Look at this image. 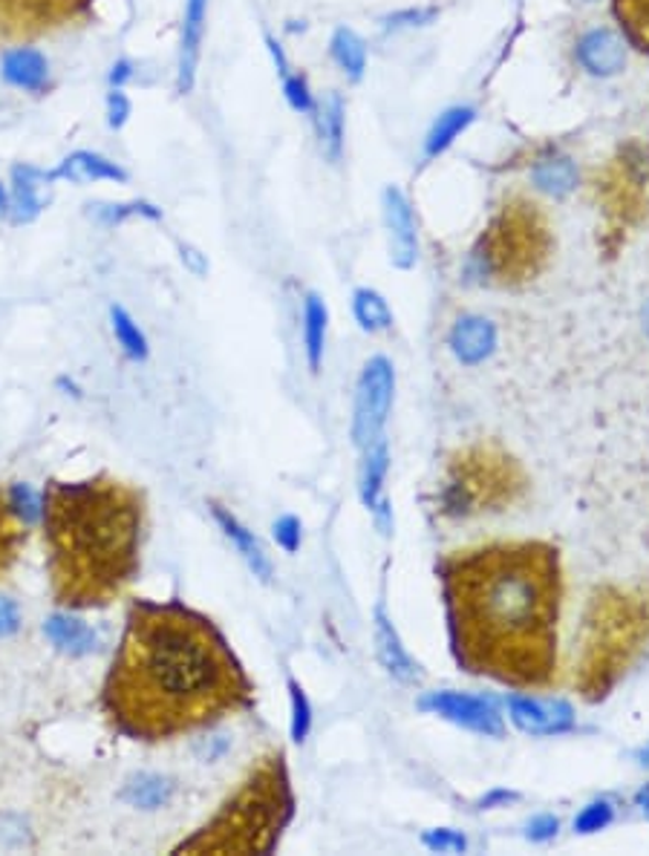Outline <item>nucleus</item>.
Returning <instances> with one entry per match:
<instances>
[{"instance_id": "31", "label": "nucleus", "mask_w": 649, "mask_h": 856, "mask_svg": "<svg viewBox=\"0 0 649 856\" xmlns=\"http://www.w3.org/2000/svg\"><path fill=\"white\" fill-rule=\"evenodd\" d=\"M612 12L626 41L649 55V0H612Z\"/></svg>"}, {"instance_id": "32", "label": "nucleus", "mask_w": 649, "mask_h": 856, "mask_svg": "<svg viewBox=\"0 0 649 856\" xmlns=\"http://www.w3.org/2000/svg\"><path fill=\"white\" fill-rule=\"evenodd\" d=\"M90 209V216L99 219L101 225H108V228H116L122 225L124 219H131V216H147V219H163V211L150 205L145 200H133V202H90L87 205Z\"/></svg>"}, {"instance_id": "15", "label": "nucleus", "mask_w": 649, "mask_h": 856, "mask_svg": "<svg viewBox=\"0 0 649 856\" xmlns=\"http://www.w3.org/2000/svg\"><path fill=\"white\" fill-rule=\"evenodd\" d=\"M44 185H53L49 179V170L35 168V165L24 162L15 165L12 173H9V219L15 225H30L35 223L44 209H47V200H44Z\"/></svg>"}, {"instance_id": "11", "label": "nucleus", "mask_w": 649, "mask_h": 856, "mask_svg": "<svg viewBox=\"0 0 649 856\" xmlns=\"http://www.w3.org/2000/svg\"><path fill=\"white\" fill-rule=\"evenodd\" d=\"M508 718L526 735H563L574 730L572 703L563 698L508 695Z\"/></svg>"}, {"instance_id": "43", "label": "nucleus", "mask_w": 649, "mask_h": 856, "mask_svg": "<svg viewBox=\"0 0 649 856\" xmlns=\"http://www.w3.org/2000/svg\"><path fill=\"white\" fill-rule=\"evenodd\" d=\"M511 802H519V793H514V790H491V793L482 796L477 804H480V810H496Z\"/></svg>"}, {"instance_id": "36", "label": "nucleus", "mask_w": 649, "mask_h": 856, "mask_svg": "<svg viewBox=\"0 0 649 856\" xmlns=\"http://www.w3.org/2000/svg\"><path fill=\"white\" fill-rule=\"evenodd\" d=\"M289 703H292V741L301 744L312 730V703L294 678H289Z\"/></svg>"}, {"instance_id": "33", "label": "nucleus", "mask_w": 649, "mask_h": 856, "mask_svg": "<svg viewBox=\"0 0 649 856\" xmlns=\"http://www.w3.org/2000/svg\"><path fill=\"white\" fill-rule=\"evenodd\" d=\"M110 320H113V335H116L119 347L131 361H145L147 358V338L139 329V324L133 320V315L124 306H110Z\"/></svg>"}, {"instance_id": "28", "label": "nucleus", "mask_w": 649, "mask_h": 856, "mask_svg": "<svg viewBox=\"0 0 649 856\" xmlns=\"http://www.w3.org/2000/svg\"><path fill=\"white\" fill-rule=\"evenodd\" d=\"M473 122V110L471 108H450L445 110L436 122H433L430 133H427L425 139V156L427 159H436L439 154H445L454 142L462 136Z\"/></svg>"}, {"instance_id": "23", "label": "nucleus", "mask_w": 649, "mask_h": 856, "mask_svg": "<svg viewBox=\"0 0 649 856\" xmlns=\"http://www.w3.org/2000/svg\"><path fill=\"white\" fill-rule=\"evenodd\" d=\"M531 182L537 191L549 193L555 200H563L578 188V168L569 156H546L531 168Z\"/></svg>"}, {"instance_id": "41", "label": "nucleus", "mask_w": 649, "mask_h": 856, "mask_svg": "<svg viewBox=\"0 0 649 856\" xmlns=\"http://www.w3.org/2000/svg\"><path fill=\"white\" fill-rule=\"evenodd\" d=\"M21 629V611H18L15 600L0 597V638H9Z\"/></svg>"}, {"instance_id": "2", "label": "nucleus", "mask_w": 649, "mask_h": 856, "mask_svg": "<svg viewBox=\"0 0 649 856\" xmlns=\"http://www.w3.org/2000/svg\"><path fill=\"white\" fill-rule=\"evenodd\" d=\"M251 680L209 618L168 602L133 606L104 684L122 733L170 741L246 710Z\"/></svg>"}, {"instance_id": "34", "label": "nucleus", "mask_w": 649, "mask_h": 856, "mask_svg": "<svg viewBox=\"0 0 649 856\" xmlns=\"http://www.w3.org/2000/svg\"><path fill=\"white\" fill-rule=\"evenodd\" d=\"M283 95H287L289 108H292L294 113L315 116L317 99L315 93H312L310 78L303 76V72H289V76H283Z\"/></svg>"}, {"instance_id": "10", "label": "nucleus", "mask_w": 649, "mask_h": 856, "mask_svg": "<svg viewBox=\"0 0 649 856\" xmlns=\"http://www.w3.org/2000/svg\"><path fill=\"white\" fill-rule=\"evenodd\" d=\"M96 0H0V21L12 32H44L76 21Z\"/></svg>"}, {"instance_id": "6", "label": "nucleus", "mask_w": 649, "mask_h": 856, "mask_svg": "<svg viewBox=\"0 0 649 856\" xmlns=\"http://www.w3.org/2000/svg\"><path fill=\"white\" fill-rule=\"evenodd\" d=\"M649 629V615L618 592L595 595L586 611L578 687L586 701H601L618 684Z\"/></svg>"}, {"instance_id": "17", "label": "nucleus", "mask_w": 649, "mask_h": 856, "mask_svg": "<svg viewBox=\"0 0 649 856\" xmlns=\"http://www.w3.org/2000/svg\"><path fill=\"white\" fill-rule=\"evenodd\" d=\"M448 347L462 367H480L496 352V326L482 315H462L450 326Z\"/></svg>"}, {"instance_id": "18", "label": "nucleus", "mask_w": 649, "mask_h": 856, "mask_svg": "<svg viewBox=\"0 0 649 856\" xmlns=\"http://www.w3.org/2000/svg\"><path fill=\"white\" fill-rule=\"evenodd\" d=\"M53 182H72V185H87V182H127V170L108 156L96 150H72L64 156L61 162L49 170Z\"/></svg>"}, {"instance_id": "42", "label": "nucleus", "mask_w": 649, "mask_h": 856, "mask_svg": "<svg viewBox=\"0 0 649 856\" xmlns=\"http://www.w3.org/2000/svg\"><path fill=\"white\" fill-rule=\"evenodd\" d=\"M133 72H136V70H133L131 58H119V61L113 64V67H110V72H108L110 90H124V85L131 81Z\"/></svg>"}, {"instance_id": "49", "label": "nucleus", "mask_w": 649, "mask_h": 856, "mask_svg": "<svg viewBox=\"0 0 649 856\" xmlns=\"http://www.w3.org/2000/svg\"><path fill=\"white\" fill-rule=\"evenodd\" d=\"M644 333L649 335V303H647V306H644Z\"/></svg>"}, {"instance_id": "38", "label": "nucleus", "mask_w": 649, "mask_h": 856, "mask_svg": "<svg viewBox=\"0 0 649 856\" xmlns=\"http://www.w3.org/2000/svg\"><path fill=\"white\" fill-rule=\"evenodd\" d=\"M104 116H108L110 131H122L133 116L131 95L124 93V90H110L108 99H104Z\"/></svg>"}, {"instance_id": "27", "label": "nucleus", "mask_w": 649, "mask_h": 856, "mask_svg": "<svg viewBox=\"0 0 649 856\" xmlns=\"http://www.w3.org/2000/svg\"><path fill=\"white\" fill-rule=\"evenodd\" d=\"M329 55H333V61L338 64V70L344 76H349L353 81L363 76L367 70V44L358 35L356 30H349V26H338L333 32V38H329Z\"/></svg>"}, {"instance_id": "16", "label": "nucleus", "mask_w": 649, "mask_h": 856, "mask_svg": "<svg viewBox=\"0 0 649 856\" xmlns=\"http://www.w3.org/2000/svg\"><path fill=\"white\" fill-rule=\"evenodd\" d=\"M578 61L589 76L612 78L626 67V41L615 30H589L578 41Z\"/></svg>"}, {"instance_id": "25", "label": "nucleus", "mask_w": 649, "mask_h": 856, "mask_svg": "<svg viewBox=\"0 0 649 856\" xmlns=\"http://www.w3.org/2000/svg\"><path fill=\"white\" fill-rule=\"evenodd\" d=\"M326 324H329L326 303L315 292H310L303 301V349H306V361H310L312 372L321 370V361H324Z\"/></svg>"}, {"instance_id": "37", "label": "nucleus", "mask_w": 649, "mask_h": 856, "mask_svg": "<svg viewBox=\"0 0 649 856\" xmlns=\"http://www.w3.org/2000/svg\"><path fill=\"white\" fill-rule=\"evenodd\" d=\"M425 842V848L433 851V854H465L468 851V840H465V833L457 831V827H433L422 836Z\"/></svg>"}, {"instance_id": "14", "label": "nucleus", "mask_w": 649, "mask_h": 856, "mask_svg": "<svg viewBox=\"0 0 649 856\" xmlns=\"http://www.w3.org/2000/svg\"><path fill=\"white\" fill-rule=\"evenodd\" d=\"M0 78L18 93L41 95L53 85V64L35 47H9L0 55Z\"/></svg>"}, {"instance_id": "8", "label": "nucleus", "mask_w": 649, "mask_h": 856, "mask_svg": "<svg viewBox=\"0 0 649 856\" xmlns=\"http://www.w3.org/2000/svg\"><path fill=\"white\" fill-rule=\"evenodd\" d=\"M395 370L384 356H376L363 363L356 386V413H353V439L363 450L384 436L387 418L393 409Z\"/></svg>"}, {"instance_id": "24", "label": "nucleus", "mask_w": 649, "mask_h": 856, "mask_svg": "<svg viewBox=\"0 0 649 856\" xmlns=\"http://www.w3.org/2000/svg\"><path fill=\"white\" fill-rule=\"evenodd\" d=\"M24 540L26 531L15 505H12V496L7 491H0V579H7L9 571L15 568Z\"/></svg>"}, {"instance_id": "40", "label": "nucleus", "mask_w": 649, "mask_h": 856, "mask_svg": "<svg viewBox=\"0 0 649 856\" xmlns=\"http://www.w3.org/2000/svg\"><path fill=\"white\" fill-rule=\"evenodd\" d=\"M557 831H560V819L551 816V813H540V816H534L526 825V840L542 845V842L555 840Z\"/></svg>"}, {"instance_id": "5", "label": "nucleus", "mask_w": 649, "mask_h": 856, "mask_svg": "<svg viewBox=\"0 0 649 856\" xmlns=\"http://www.w3.org/2000/svg\"><path fill=\"white\" fill-rule=\"evenodd\" d=\"M555 251L549 214L523 193L505 196L465 260L468 285L517 289L542 274Z\"/></svg>"}, {"instance_id": "44", "label": "nucleus", "mask_w": 649, "mask_h": 856, "mask_svg": "<svg viewBox=\"0 0 649 856\" xmlns=\"http://www.w3.org/2000/svg\"><path fill=\"white\" fill-rule=\"evenodd\" d=\"M266 47H269L271 58H275V67H278L280 78L289 76V72H292V67H289V58H287V53H283V47H280L278 41L271 38V35H266Z\"/></svg>"}, {"instance_id": "20", "label": "nucleus", "mask_w": 649, "mask_h": 856, "mask_svg": "<svg viewBox=\"0 0 649 856\" xmlns=\"http://www.w3.org/2000/svg\"><path fill=\"white\" fill-rule=\"evenodd\" d=\"M376 655H379L387 675L399 680V684H416V680L422 678L418 664L410 657L407 649H404L402 638H399V632H395L393 620L387 618L384 606L376 609Z\"/></svg>"}, {"instance_id": "22", "label": "nucleus", "mask_w": 649, "mask_h": 856, "mask_svg": "<svg viewBox=\"0 0 649 856\" xmlns=\"http://www.w3.org/2000/svg\"><path fill=\"white\" fill-rule=\"evenodd\" d=\"M344 99L338 93H326L324 101H317L315 110V124H317V139L329 162H338L340 154H344Z\"/></svg>"}, {"instance_id": "35", "label": "nucleus", "mask_w": 649, "mask_h": 856, "mask_svg": "<svg viewBox=\"0 0 649 856\" xmlns=\"http://www.w3.org/2000/svg\"><path fill=\"white\" fill-rule=\"evenodd\" d=\"M612 819H615V808H612L609 799H595L574 816V833H583V836L601 833L612 825Z\"/></svg>"}, {"instance_id": "26", "label": "nucleus", "mask_w": 649, "mask_h": 856, "mask_svg": "<svg viewBox=\"0 0 649 856\" xmlns=\"http://www.w3.org/2000/svg\"><path fill=\"white\" fill-rule=\"evenodd\" d=\"M44 632H47V638L55 646L61 649V652H70V655H87V652L96 649L93 629L85 620L72 618V615H53L44 623Z\"/></svg>"}, {"instance_id": "46", "label": "nucleus", "mask_w": 649, "mask_h": 856, "mask_svg": "<svg viewBox=\"0 0 649 856\" xmlns=\"http://www.w3.org/2000/svg\"><path fill=\"white\" fill-rule=\"evenodd\" d=\"M635 802H638V808H641V813L647 816V822H649V785L641 787V790L635 793Z\"/></svg>"}, {"instance_id": "45", "label": "nucleus", "mask_w": 649, "mask_h": 856, "mask_svg": "<svg viewBox=\"0 0 649 856\" xmlns=\"http://www.w3.org/2000/svg\"><path fill=\"white\" fill-rule=\"evenodd\" d=\"M179 251H182V262H188V266H191V271H197V274H205V269H209V266H205V257H202L197 248L182 246Z\"/></svg>"}, {"instance_id": "30", "label": "nucleus", "mask_w": 649, "mask_h": 856, "mask_svg": "<svg viewBox=\"0 0 649 856\" xmlns=\"http://www.w3.org/2000/svg\"><path fill=\"white\" fill-rule=\"evenodd\" d=\"M170 796H174V781L165 779V776H150V773H142V776L131 779L122 790L124 802L142 810L163 808L170 802Z\"/></svg>"}, {"instance_id": "7", "label": "nucleus", "mask_w": 649, "mask_h": 856, "mask_svg": "<svg viewBox=\"0 0 649 856\" xmlns=\"http://www.w3.org/2000/svg\"><path fill=\"white\" fill-rule=\"evenodd\" d=\"M526 487L519 464L503 450L477 448L459 450L448 462V471L436 491V510L445 519H471L491 510H503Z\"/></svg>"}, {"instance_id": "13", "label": "nucleus", "mask_w": 649, "mask_h": 856, "mask_svg": "<svg viewBox=\"0 0 649 856\" xmlns=\"http://www.w3.org/2000/svg\"><path fill=\"white\" fill-rule=\"evenodd\" d=\"M209 30V0H186L182 12V35H179V61H177V93L188 95L197 85L200 70L202 41Z\"/></svg>"}, {"instance_id": "29", "label": "nucleus", "mask_w": 649, "mask_h": 856, "mask_svg": "<svg viewBox=\"0 0 649 856\" xmlns=\"http://www.w3.org/2000/svg\"><path fill=\"white\" fill-rule=\"evenodd\" d=\"M353 315H356L363 333L370 335L387 333L393 326V312L387 306L384 294H379L376 289H356L353 292Z\"/></svg>"}, {"instance_id": "47", "label": "nucleus", "mask_w": 649, "mask_h": 856, "mask_svg": "<svg viewBox=\"0 0 649 856\" xmlns=\"http://www.w3.org/2000/svg\"><path fill=\"white\" fill-rule=\"evenodd\" d=\"M9 211V188L7 182H0V214H7Z\"/></svg>"}, {"instance_id": "9", "label": "nucleus", "mask_w": 649, "mask_h": 856, "mask_svg": "<svg viewBox=\"0 0 649 856\" xmlns=\"http://www.w3.org/2000/svg\"><path fill=\"white\" fill-rule=\"evenodd\" d=\"M418 710L445 718L450 724L485 735V739H503L505 733V721L500 710L480 695L457 692V689L427 692L418 698Z\"/></svg>"}, {"instance_id": "12", "label": "nucleus", "mask_w": 649, "mask_h": 856, "mask_svg": "<svg viewBox=\"0 0 649 856\" xmlns=\"http://www.w3.org/2000/svg\"><path fill=\"white\" fill-rule=\"evenodd\" d=\"M381 209H384V228L390 239V260L395 269H413L418 260V234L410 200L399 188L390 185L381 196Z\"/></svg>"}, {"instance_id": "48", "label": "nucleus", "mask_w": 649, "mask_h": 856, "mask_svg": "<svg viewBox=\"0 0 649 856\" xmlns=\"http://www.w3.org/2000/svg\"><path fill=\"white\" fill-rule=\"evenodd\" d=\"M638 762H641L644 767H649V744L644 750H638Z\"/></svg>"}, {"instance_id": "19", "label": "nucleus", "mask_w": 649, "mask_h": 856, "mask_svg": "<svg viewBox=\"0 0 649 856\" xmlns=\"http://www.w3.org/2000/svg\"><path fill=\"white\" fill-rule=\"evenodd\" d=\"M363 462H361V502L367 505V510H372L376 517H379L381 528L390 525V505L384 499V478H387V468H390V450H387V439L381 436L379 441H372L367 448L361 450Z\"/></svg>"}, {"instance_id": "21", "label": "nucleus", "mask_w": 649, "mask_h": 856, "mask_svg": "<svg viewBox=\"0 0 649 856\" xmlns=\"http://www.w3.org/2000/svg\"><path fill=\"white\" fill-rule=\"evenodd\" d=\"M211 514H214L216 525H220V531L225 533V540L237 548V554L246 560L248 568L255 571V577H260L264 583H269L271 560H269V554H266V548L260 545V540L255 537V531H248L246 525L234 517L232 510H225L223 505H216V502H211Z\"/></svg>"}, {"instance_id": "4", "label": "nucleus", "mask_w": 649, "mask_h": 856, "mask_svg": "<svg viewBox=\"0 0 649 856\" xmlns=\"http://www.w3.org/2000/svg\"><path fill=\"white\" fill-rule=\"evenodd\" d=\"M292 816L283 753L257 758L240 787L177 854H269Z\"/></svg>"}, {"instance_id": "1", "label": "nucleus", "mask_w": 649, "mask_h": 856, "mask_svg": "<svg viewBox=\"0 0 649 856\" xmlns=\"http://www.w3.org/2000/svg\"><path fill=\"white\" fill-rule=\"evenodd\" d=\"M450 655L459 669L514 689L557 675L560 551L542 540L488 542L439 563Z\"/></svg>"}, {"instance_id": "39", "label": "nucleus", "mask_w": 649, "mask_h": 856, "mask_svg": "<svg viewBox=\"0 0 649 856\" xmlns=\"http://www.w3.org/2000/svg\"><path fill=\"white\" fill-rule=\"evenodd\" d=\"M271 531H275V542H278L287 554H294L298 548H301V537H303V528H301V519L292 517V514H287V517H280L278 522L271 525Z\"/></svg>"}, {"instance_id": "3", "label": "nucleus", "mask_w": 649, "mask_h": 856, "mask_svg": "<svg viewBox=\"0 0 649 856\" xmlns=\"http://www.w3.org/2000/svg\"><path fill=\"white\" fill-rule=\"evenodd\" d=\"M44 542L53 600L64 609H104L139 571L145 496L113 476L49 482Z\"/></svg>"}]
</instances>
